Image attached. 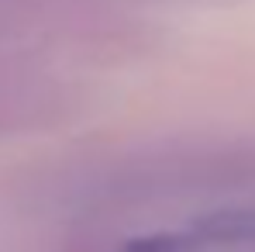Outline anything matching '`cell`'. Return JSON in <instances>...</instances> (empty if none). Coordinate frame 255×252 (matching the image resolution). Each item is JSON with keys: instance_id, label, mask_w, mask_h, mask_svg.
Wrapping results in <instances>:
<instances>
[{"instance_id": "6da1fadb", "label": "cell", "mask_w": 255, "mask_h": 252, "mask_svg": "<svg viewBox=\"0 0 255 252\" xmlns=\"http://www.w3.org/2000/svg\"><path fill=\"white\" fill-rule=\"evenodd\" d=\"M190 228L204 239V246H242V242H255V208L207 214V218L193 221Z\"/></svg>"}, {"instance_id": "7a4b0ae2", "label": "cell", "mask_w": 255, "mask_h": 252, "mask_svg": "<svg viewBox=\"0 0 255 252\" xmlns=\"http://www.w3.org/2000/svg\"><path fill=\"white\" fill-rule=\"evenodd\" d=\"M207 249L204 239L186 228V232H172V235H152V239H141V242H131L125 252H200Z\"/></svg>"}]
</instances>
